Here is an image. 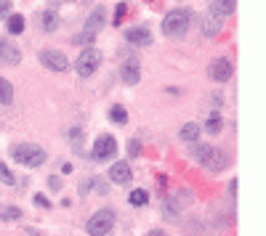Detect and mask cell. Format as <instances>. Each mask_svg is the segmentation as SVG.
<instances>
[{
    "mask_svg": "<svg viewBox=\"0 0 266 236\" xmlns=\"http://www.w3.org/2000/svg\"><path fill=\"white\" fill-rule=\"evenodd\" d=\"M21 61V53L14 43H6V40H0V66H16Z\"/></svg>",
    "mask_w": 266,
    "mask_h": 236,
    "instance_id": "cell-10",
    "label": "cell"
},
{
    "mask_svg": "<svg viewBox=\"0 0 266 236\" xmlns=\"http://www.w3.org/2000/svg\"><path fill=\"white\" fill-rule=\"evenodd\" d=\"M56 27H59V16H56L53 11H45V14H43V29L45 32H53Z\"/></svg>",
    "mask_w": 266,
    "mask_h": 236,
    "instance_id": "cell-26",
    "label": "cell"
},
{
    "mask_svg": "<svg viewBox=\"0 0 266 236\" xmlns=\"http://www.w3.org/2000/svg\"><path fill=\"white\" fill-rule=\"evenodd\" d=\"M211 151H213V146L194 141V144H192V159H197L200 164H205V159H208V154H211Z\"/></svg>",
    "mask_w": 266,
    "mask_h": 236,
    "instance_id": "cell-20",
    "label": "cell"
},
{
    "mask_svg": "<svg viewBox=\"0 0 266 236\" xmlns=\"http://www.w3.org/2000/svg\"><path fill=\"white\" fill-rule=\"evenodd\" d=\"M234 8H237V0H213L211 14H213L216 19H221V16H232Z\"/></svg>",
    "mask_w": 266,
    "mask_h": 236,
    "instance_id": "cell-15",
    "label": "cell"
},
{
    "mask_svg": "<svg viewBox=\"0 0 266 236\" xmlns=\"http://www.w3.org/2000/svg\"><path fill=\"white\" fill-rule=\"evenodd\" d=\"M200 130H202V127L197 125V122H187V125H184L181 127V141H189V144H194V141H197L200 138Z\"/></svg>",
    "mask_w": 266,
    "mask_h": 236,
    "instance_id": "cell-18",
    "label": "cell"
},
{
    "mask_svg": "<svg viewBox=\"0 0 266 236\" xmlns=\"http://www.w3.org/2000/svg\"><path fill=\"white\" fill-rule=\"evenodd\" d=\"M125 40L131 45H138V48H146V45H152V32L146 27H131L125 32Z\"/></svg>",
    "mask_w": 266,
    "mask_h": 236,
    "instance_id": "cell-9",
    "label": "cell"
},
{
    "mask_svg": "<svg viewBox=\"0 0 266 236\" xmlns=\"http://www.w3.org/2000/svg\"><path fill=\"white\" fill-rule=\"evenodd\" d=\"M67 141H72L75 144V149L83 154V130L80 127H72V130H67Z\"/></svg>",
    "mask_w": 266,
    "mask_h": 236,
    "instance_id": "cell-27",
    "label": "cell"
},
{
    "mask_svg": "<svg viewBox=\"0 0 266 236\" xmlns=\"http://www.w3.org/2000/svg\"><path fill=\"white\" fill-rule=\"evenodd\" d=\"M131 178H133V170H131L128 162H114L109 167V181L112 183H128Z\"/></svg>",
    "mask_w": 266,
    "mask_h": 236,
    "instance_id": "cell-11",
    "label": "cell"
},
{
    "mask_svg": "<svg viewBox=\"0 0 266 236\" xmlns=\"http://www.w3.org/2000/svg\"><path fill=\"white\" fill-rule=\"evenodd\" d=\"M48 186L53 188V191H59V188H62V178H59V175H51V178H48Z\"/></svg>",
    "mask_w": 266,
    "mask_h": 236,
    "instance_id": "cell-33",
    "label": "cell"
},
{
    "mask_svg": "<svg viewBox=\"0 0 266 236\" xmlns=\"http://www.w3.org/2000/svg\"><path fill=\"white\" fill-rule=\"evenodd\" d=\"M114 226V210H99L96 215H91L88 220V236H107Z\"/></svg>",
    "mask_w": 266,
    "mask_h": 236,
    "instance_id": "cell-3",
    "label": "cell"
},
{
    "mask_svg": "<svg viewBox=\"0 0 266 236\" xmlns=\"http://www.w3.org/2000/svg\"><path fill=\"white\" fill-rule=\"evenodd\" d=\"M0 104H3V106L14 104V88H11V82L6 77H0Z\"/></svg>",
    "mask_w": 266,
    "mask_h": 236,
    "instance_id": "cell-21",
    "label": "cell"
},
{
    "mask_svg": "<svg viewBox=\"0 0 266 236\" xmlns=\"http://www.w3.org/2000/svg\"><path fill=\"white\" fill-rule=\"evenodd\" d=\"M221 127H224L221 114H218V112H211V117H208V122H205V133L218 136V133H221Z\"/></svg>",
    "mask_w": 266,
    "mask_h": 236,
    "instance_id": "cell-19",
    "label": "cell"
},
{
    "mask_svg": "<svg viewBox=\"0 0 266 236\" xmlns=\"http://www.w3.org/2000/svg\"><path fill=\"white\" fill-rule=\"evenodd\" d=\"M94 38H96L94 32H83V35H75L72 43H75V45H94Z\"/></svg>",
    "mask_w": 266,
    "mask_h": 236,
    "instance_id": "cell-29",
    "label": "cell"
},
{
    "mask_svg": "<svg viewBox=\"0 0 266 236\" xmlns=\"http://www.w3.org/2000/svg\"><path fill=\"white\" fill-rule=\"evenodd\" d=\"M192 24V11L189 8H173L163 19V32L165 38H184Z\"/></svg>",
    "mask_w": 266,
    "mask_h": 236,
    "instance_id": "cell-1",
    "label": "cell"
},
{
    "mask_svg": "<svg viewBox=\"0 0 266 236\" xmlns=\"http://www.w3.org/2000/svg\"><path fill=\"white\" fill-rule=\"evenodd\" d=\"M94 159H99V162H107V159H112L114 154H117V141H114V136H109V133H104V136H99L96 141H94Z\"/></svg>",
    "mask_w": 266,
    "mask_h": 236,
    "instance_id": "cell-6",
    "label": "cell"
},
{
    "mask_svg": "<svg viewBox=\"0 0 266 236\" xmlns=\"http://www.w3.org/2000/svg\"><path fill=\"white\" fill-rule=\"evenodd\" d=\"M146 236H165V231H160V228H155V231H149Z\"/></svg>",
    "mask_w": 266,
    "mask_h": 236,
    "instance_id": "cell-36",
    "label": "cell"
},
{
    "mask_svg": "<svg viewBox=\"0 0 266 236\" xmlns=\"http://www.w3.org/2000/svg\"><path fill=\"white\" fill-rule=\"evenodd\" d=\"M123 82H125V85H138V80H141V66H138V61H133V58H131V61H125L123 64Z\"/></svg>",
    "mask_w": 266,
    "mask_h": 236,
    "instance_id": "cell-13",
    "label": "cell"
},
{
    "mask_svg": "<svg viewBox=\"0 0 266 236\" xmlns=\"http://www.w3.org/2000/svg\"><path fill=\"white\" fill-rule=\"evenodd\" d=\"M123 14H125V3L117 6V14H114V24H120V21H123Z\"/></svg>",
    "mask_w": 266,
    "mask_h": 236,
    "instance_id": "cell-34",
    "label": "cell"
},
{
    "mask_svg": "<svg viewBox=\"0 0 266 236\" xmlns=\"http://www.w3.org/2000/svg\"><path fill=\"white\" fill-rule=\"evenodd\" d=\"M11 157H14L19 164H24V167H40L45 162V151L38 144H16L11 149Z\"/></svg>",
    "mask_w": 266,
    "mask_h": 236,
    "instance_id": "cell-2",
    "label": "cell"
},
{
    "mask_svg": "<svg viewBox=\"0 0 266 236\" xmlns=\"http://www.w3.org/2000/svg\"><path fill=\"white\" fill-rule=\"evenodd\" d=\"M35 205L43 207V210H51V199H48V196H43V194H38V196H35Z\"/></svg>",
    "mask_w": 266,
    "mask_h": 236,
    "instance_id": "cell-31",
    "label": "cell"
},
{
    "mask_svg": "<svg viewBox=\"0 0 266 236\" xmlns=\"http://www.w3.org/2000/svg\"><path fill=\"white\" fill-rule=\"evenodd\" d=\"M27 236H43L40 231H35V228H27Z\"/></svg>",
    "mask_w": 266,
    "mask_h": 236,
    "instance_id": "cell-37",
    "label": "cell"
},
{
    "mask_svg": "<svg viewBox=\"0 0 266 236\" xmlns=\"http://www.w3.org/2000/svg\"><path fill=\"white\" fill-rule=\"evenodd\" d=\"M11 8H14V3H11V0H0V16H8Z\"/></svg>",
    "mask_w": 266,
    "mask_h": 236,
    "instance_id": "cell-32",
    "label": "cell"
},
{
    "mask_svg": "<svg viewBox=\"0 0 266 236\" xmlns=\"http://www.w3.org/2000/svg\"><path fill=\"white\" fill-rule=\"evenodd\" d=\"M109 120L112 122H117V125H125V122H128V112H125V106H112V109H109Z\"/></svg>",
    "mask_w": 266,
    "mask_h": 236,
    "instance_id": "cell-24",
    "label": "cell"
},
{
    "mask_svg": "<svg viewBox=\"0 0 266 236\" xmlns=\"http://www.w3.org/2000/svg\"><path fill=\"white\" fill-rule=\"evenodd\" d=\"M146 3H160V0H146Z\"/></svg>",
    "mask_w": 266,
    "mask_h": 236,
    "instance_id": "cell-38",
    "label": "cell"
},
{
    "mask_svg": "<svg viewBox=\"0 0 266 236\" xmlns=\"http://www.w3.org/2000/svg\"><path fill=\"white\" fill-rule=\"evenodd\" d=\"M94 188V191H99V194H109V186L104 183L101 178H91V181H83L80 183V194L83 196H88V191Z\"/></svg>",
    "mask_w": 266,
    "mask_h": 236,
    "instance_id": "cell-16",
    "label": "cell"
},
{
    "mask_svg": "<svg viewBox=\"0 0 266 236\" xmlns=\"http://www.w3.org/2000/svg\"><path fill=\"white\" fill-rule=\"evenodd\" d=\"M40 64L53 69V72H67V69H69V58L62 51H43L40 53Z\"/></svg>",
    "mask_w": 266,
    "mask_h": 236,
    "instance_id": "cell-8",
    "label": "cell"
},
{
    "mask_svg": "<svg viewBox=\"0 0 266 236\" xmlns=\"http://www.w3.org/2000/svg\"><path fill=\"white\" fill-rule=\"evenodd\" d=\"M19 218H21V210H19V207H14V205H8V207L0 210V220L14 223V220H19Z\"/></svg>",
    "mask_w": 266,
    "mask_h": 236,
    "instance_id": "cell-25",
    "label": "cell"
},
{
    "mask_svg": "<svg viewBox=\"0 0 266 236\" xmlns=\"http://www.w3.org/2000/svg\"><path fill=\"white\" fill-rule=\"evenodd\" d=\"M202 32L208 35V38H216L218 32H221V19H216L213 14L202 19Z\"/></svg>",
    "mask_w": 266,
    "mask_h": 236,
    "instance_id": "cell-17",
    "label": "cell"
},
{
    "mask_svg": "<svg viewBox=\"0 0 266 236\" xmlns=\"http://www.w3.org/2000/svg\"><path fill=\"white\" fill-rule=\"evenodd\" d=\"M51 6H64V3H72V0H48Z\"/></svg>",
    "mask_w": 266,
    "mask_h": 236,
    "instance_id": "cell-35",
    "label": "cell"
},
{
    "mask_svg": "<svg viewBox=\"0 0 266 236\" xmlns=\"http://www.w3.org/2000/svg\"><path fill=\"white\" fill-rule=\"evenodd\" d=\"M128 202H131L133 207H144V205H149V191H144V188H136V191L128 194Z\"/></svg>",
    "mask_w": 266,
    "mask_h": 236,
    "instance_id": "cell-23",
    "label": "cell"
},
{
    "mask_svg": "<svg viewBox=\"0 0 266 236\" xmlns=\"http://www.w3.org/2000/svg\"><path fill=\"white\" fill-rule=\"evenodd\" d=\"M6 27H8L11 35H21V32H24V16H21V14H11L8 21H6Z\"/></svg>",
    "mask_w": 266,
    "mask_h": 236,
    "instance_id": "cell-22",
    "label": "cell"
},
{
    "mask_svg": "<svg viewBox=\"0 0 266 236\" xmlns=\"http://www.w3.org/2000/svg\"><path fill=\"white\" fill-rule=\"evenodd\" d=\"M99 64H101V53L96 48H85L83 53L77 56V61H75V72L80 77H91L99 69Z\"/></svg>",
    "mask_w": 266,
    "mask_h": 236,
    "instance_id": "cell-4",
    "label": "cell"
},
{
    "mask_svg": "<svg viewBox=\"0 0 266 236\" xmlns=\"http://www.w3.org/2000/svg\"><path fill=\"white\" fill-rule=\"evenodd\" d=\"M232 75H234V66L229 58H216V61H211V66H208V77L213 82H226V80H232Z\"/></svg>",
    "mask_w": 266,
    "mask_h": 236,
    "instance_id": "cell-7",
    "label": "cell"
},
{
    "mask_svg": "<svg viewBox=\"0 0 266 236\" xmlns=\"http://www.w3.org/2000/svg\"><path fill=\"white\" fill-rule=\"evenodd\" d=\"M104 19H107V11H104V6H96L94 11H91L88 21H85V32H94L96 35L104 27Z\"/></svg>",
    "mask_w": 266,
    "mask_h": 236,
    "instance_id": "cell-14",
    "label": "cell"
},
{
    "mask_svg": "<svg viewBox=\"0 0 266 236\" xmlns=\"http://www.w3.org/2000/svg\"><path fill=\"white\" fill-rule=\"evenodd\" d=\"M187 205H192V191H176V194H170L168 199H165V205H163V212H165V218L168 220H176L179 218V212L187 207Z\"/></svg>",
    "mask_w": 266,
    "mask_h": 236,
    "instance_id": "cell-5",
    "label": "cell"
},
{
    "mask_svg": "<svg viewBox=\"0 0 266 236\" xmlns=\"http://www.w3.org/2000/svg\"><path fill=\"white\" fill-rule=\"evenodd\" d=\"M128 154H131V157H138V154H141V141H136V138L128 141Z\"/></svg>",
    "mask_w": 266,
    "mask_h": 236,
    "instance_id": "cell-30",
    "label": "cell"
},
{
    "mask_svg": "<svg viewBox=\"0 0 266 236\" xmlns=\"http://www.w3.org/2000/svg\"><path fill=\"white\" fill-rule=\"evenodd\" d=\"M0 183H6V186H14V183H16L14 173L6 167V162H0Z\"/></svg>",
    "mask_w": 266,
    "mask_h": 236,
    "instance_id": "cell-28",
    "label": "cell"
},
{
    "mask_svg": "<svg viewBox=\"0 0 266 236\" xmlns=\"http://www.w3.org/2000/svg\"><path fill=\"white\" fill-rule=\"evenodd\" d=\"M226 164H229V157L224 154L221 149H213L211 154H208V159H205V167L211 170V173H221Z\"/></svg>",
    "mask_w": 266,
    "mask_h": 236,
    "instance_id": "cell-12",
    "label": "cell"
}]
</instances>
